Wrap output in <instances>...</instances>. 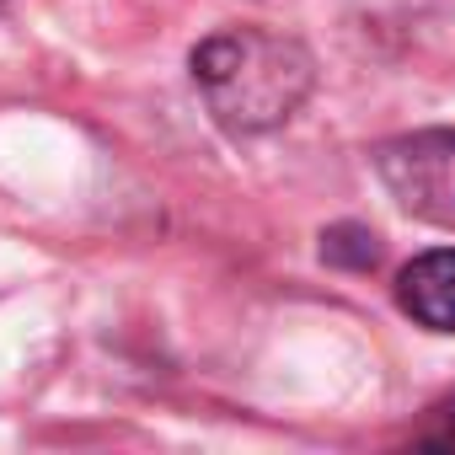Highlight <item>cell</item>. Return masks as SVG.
<instances>
[{
  "label": "cell",
  "instance_id": "cell-1",
  "mask_svg": "<svg viewBox=\"0 0 455 455\" xmlns=\"http://www.w3.org/2000/svg\"><path fill=\"white\" fill-rule=\"evenodd\" d=\"M193 81L225 129L258 134L284 124L306 102L316 65L295 38H279L263 28H231L193 49Z\"/></svg>",
  "mask_w": 455,
  "mask_h": 455
},
{
  "label": "cell",
  "instance_id": "cell-2",
  "mask_svg": "<svg viewBox=\"0 0 455 455\" xmlns=\"http://www.w3.org/2000/svg\"><path fill=\"white\" fill-rule=\"evenodd\" d=\"M375 166L386 177V188L402 198V209L455 225V134L428 129V134H407L375 150Z\"/></svg>",
  "mask_w": 455,
  "mask_h": 455
},
{
  "label": "cell",
  "instance_id": "cell-3",
  "mask_svg": "<svg viewBox=\"0 0 455 455\" xmlns=\"http://www.w3.org/2000/svg\"><path fill=\"white\" fill-rule=\"evenodd\" d=\"M402 311L428 332H455V247H434L412 258L396 279Z\"/></svg>",
  "mask_w": 455,
  "mask_h": 455
}]
</instances>
